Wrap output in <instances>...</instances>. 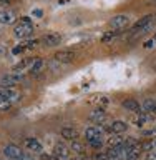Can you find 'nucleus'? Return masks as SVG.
Wrapping results in <instances>:
<instances>
[{
  "label": "nucleus",
  "instance_id": "1",
  "mask_svg": "<svg viewBox=\"0 0 156 160\" xmlns=\"http://www.w3.org/2000/svg\"><path fill=\"white\" fill-rule=\"evenodd\" d=\"M23 80V75L22 73H7V75H3L2 78H0V87L2 88H12L15 87L17 83H20Z\"/></svg>",
  "mask_w": 156,
  "mask_h": 160
},
{
  "label": "nucleus",
  "instance_id": "2",
  "mask_svg": "<svg viewBox=\"0 0 156 160\" xmlns=\"http://www.w3.org/2000/svg\"><path fill=\"white\" fill-rule=\"evenodd\" d=\"M33 33V25L32 23H17V27H13V35L20 40L28 38Z\"/></svg>",
  "mask_w": 156,
  "mask_h": 160
},
{
  "label": "nucleus",
  "instance_id": "3",
  "mask_svg": "<svg viewBox=\"0 0 156 160\" xmlns=\"http://www.w3.org/2000/svg\"><path fill=\"white\" fill-rule=\"evenodd\" d=\"M128 23H130V18L126 17V15H115V17L110 18V28H111L113 32L123 30Z\"/></svg>",
  "mask_w": 156,
  "mask_h": 160
},
{
  "label": "nucleus",
  "instance_id": "4",
  "mask_svg": "<svg viewBox=\"0 0 156 160\" xmlns=\"http://www.w3.org/2000/svg\"><path fill=\"white\" fill-rule=\"evenodd\" d=\"M40 43L43 47H57V45L62 43V35L60 33H47L40 38Z\"/></svg>",
  "mask_w": 156,
  "mask_h": 160
},
{
  "label": "nucleus",
  "instance_id": "5",
  "mask_svg": "<svg viewBox=\"0 0 156 160\" xmlns=\"http://www.w3.org/2000/svg\"><path fill=\"white\" fill-rule=\"evenodd\" d=\"M0 97L5 98V100H8L10 103H17L20 98H22V93L17 92V90H13V88H0Z\"/></svg>",
  "mask_w": 156,
  "mask_h": 160
},
{
  "label": "nucleus",
  "instance_id": "6",
  "mask_svg": "<svg viewBox=\"0 0 156 160\" xmlns=\"http://www.w3.org/2000/svg\"><path fill=\"white\" fill-rule=\"evenodd\" d=\"M106 130L111 132L113 135H123L128 130V125L123 122V120H115L111 125H106Z\"/></svg>",
  "mask_w": 156,
  "mask_h": 160
},
{
  "label": "nucleus",
  "instance_id": "7",
  "mask_svg": "<svg viewBox=\"0 0 156 160\" xmlns=\"http://www.w3.org/2000/svg\"><path fill=\"white\" fill-rule=\"evenodd\" d=\"M53 157H55V160H68V157H70L68 147H65L62 143H57L53 147Z\"/></svg>",
  "mask_w": 156,
  "mask_h": 160
},
{
  "label": "nucleus",
  "instance_id": "8",
  "mask_svg": "<svg viewBox=\"0 0 156 160\" xmlns=\"http://www.w3.org/2000/svg\"><path fill=\"white\" fill-rule=\"evenodd\" d=\"M3 155L8 158H20L23 155V152L20 147H17V145L8 143V145H5V148H3Z\"/></svg>",
  "mask_w": 156,
  "mask_h": 160
},
{
  "label": "nucleus",
  "instance_id": "9",
  "mask_svg": "<svg viewBox=\"0 0 156 160\" xmlns=\"http://www.w3.org/2000/svg\"><path fill=\"white\" fill-rule=\"evenodd\" d=\"M85 138L88 142H95V140H103V135H102V128L100 127H88L85 130Z\"/></svg>",
  "mask_w": 156,
  "mask_h": 160
},
{
  "label": "nucleus",
  "instance_id": "10",
  "mask_svg": "<svg viewBox=\"0 0 156 160\" xmlns=\"http://www.w3.org/2000/svg\"><path fill=\"white\" fill-rule=\"evenodd\" d=\"M17 22V13L13 10H0V23H5V25H10V23H15Z\"/></svg>",
  "mask_w": 156,
  "mask_h": 160
},
{
  "label": "nucleus",
  "instance_id": "11",
  "mask_svg": "<svg viewBox=\"0 0 156 160\" xmlns=\"http://www.w3.org/2000/svg\"><path fill=\"white\" fill-rule=\"evenodd\" d=\"M53 58L57 60V62H60L62 65H65V63H70V62L75 58V53H73V52H68V50H62V52H57V53H55Z\"/></svg>",
  "mask_w": 156,
  "mask_h": 160
},
{
  "label": "nucleus",
  "instance_id": "12",
  "mask_svg": "<svg viewBox=\"0 0 156 160\" xmlns=\"http://www.w3.org/2000/svg\"><path fill=\"white\" fill-rule=\"evenodd\" d=\"M90 120L92 122H95L97 125H106V113L103 112V110H100V108H97V110H93L92 112V115H90Z\"/></svg>",
  "mask_w": 156,
  "mask_h": 160
},
{
  "label": "nucleus",
  "instance_id": "13",
  "mask_svg": "<svg viewBox=\"0 0 156 160\" xmlns=\"http://www.w3.org/2000/svg\"><path fill=\"white\" fill-rule=\"evenodd\" d=\"M153 20H154V17H151V15H144V17H141L139 20H136V23H135L133 30L136 32V30H141V28H148V27H151Z\"/></svg>",
  "mask_w": 156,
  "mask_h": 160
},
{
  "label": "nucleus",
  "instance_id": "14",
  "mask_svg": "<svg viewBox=\"0 0 156 160\" xmlns=\"http://www.w3.org/2000/svg\"><path fill=\"white\" fill-rule=\"evenodd\" d=\"M121 107L130 110V112H136V113L141 112V105H139L135 98H125L123 102H121Z\"/></svg>",
  "mask_w": 156,
  "mask_h": 160
},
{
  "label": "nucleus",
  "instance_id": "15",
  "mask_svg": "<svg viewBox=\"0 0 156 160\" xmlns=\"http://www.w3.org/2000/svg\"><path fill=\"white\" fill-rule=\"evenodd\" d=\"M33 62H35V58L33 57H30V58H23L22 62H18L17 65L13 67V72L15 73H20V72H23V70H30V67L33 65Z\"/></svg>",
  "mask_w": 156,
  "mask_h": 160
},
{
  "label": "nucleus",
  "instance_id": "16",
  "mask_svg": "<svg viewBox=\"0 0 156 160\" xmlns=\"http://www.w3.org/2000/svg\"><path fill=\"white\" fill-rule=\"evenodd\" d=\"M78 135H80V133H78L73 127H63V128H62V137H63L65 140H72V142H73V140L78 138Z\"/></svg>",
  "mask_w": 156,
  "mask_h": 160
},
{
  "label": "nucleus",
  "instance_id": "17",
  "mask_svg": "<svg viewBox=\"0 0 156 160\" xmlns=\"http://www.w3.org/2000/svg\"><path fill=\"white\" fill-rule=\"evenodd\" d=\"M141 112H144V113H156V100H153V98H146L143 102V105H141Z\"/></svg>",
  "mask_w": 156,
  "mask_h": 160
},
{
  "label": "nucleus",
  "instance_id": "18",
  "mask_svg": "<svg viewBox=\"0 0 156 160\" xmlns=\"http://www.w3.org/2000/svg\"><path fill=\"white\" fill-rule=\"evenodd\" d=\"M151 120H153V115H151V113L138 112V113H136V118H135V125L141 127V125H144L146 122H151Z\"/></svg>",
  "mask_w": 156,
  "mask_h": 160
},
{
  "label": "nucleus",
  "instance_id": "19",
  "mask_svg": "<svg viewBox=\"0 0 156 160\" xmlns=\"http://www.w3.org/2000/svg\"><path fill=\"white\" fill-rule=\"evenodd\" d=\"M25 147H27L30 152H42V143H40L37 138H27L25 140Z\"/></svg>",
  "mask_w": 156,
  "mask_h": 160
},
{
  "label": "nucleus",
  "instance_id": "20",
  "mask_svg": "<svg viewBox=\"0 0 156 160\" xmlns=\"http://www.w3.org/2000/svg\"><path fill=\"white\" fill-rule=\"evenodd\" d=\"M43 67H45V60H42V58H35L33 65L30 67V73H40V72L43 70Z\"/></svg>",
  "mask_w": 156,
  "mask_h": 160
},
{
  "label": "nucleus",
  "instance_id": "21",
  "mask_svg": "<svg viewBox=\"0 0 156 160\" xmlns=\"http://www.w3.org/2000/svg\"><path fill=\"white\" fill-rule=\"evenodd\" d=\"M70 150L75 152V153H82L83 152V145L80 143V142H77V140H73V142L70 143Z\"/></svg>",
  "mask_w": 156,
  "mask_h": 160
},
{
  "label": "nucleus",
  "instance_id": "22",
  "mask_svg": "<svg viewBox=\"0 0 156 160\" xmlns=\"http://www.w3.org/2000/svg\"><path fill=\"white\" fill-rule=\"evenodd\" d=\"M116 35H118V32H113V30H111V32H106V33L102 37V42H110V40H113Z\"/></svg>",
  "mask_w": 156,
  "mask_h": 160
},
{
  "label": "nucleus",
  "instance_id": "23",
  "mask_svg": "<svg viewBox=\"0 0 156 160\" xmlns=\"http://www.w3.org/2000/svg\"><path fill=\"white\" fill-rule=\"evenodd\" d=\"M10 107H12V103H10L8 100L0 98V110H2V112H7V110H10Z\"/></svg>",
  "mask_w": 156,
  "mask_h": 160
},
{
  "label": "nucleus",
  "instance_id": "24",
  "mask_svg": "<svg viewBox=\"0 0 156 160\" xmlns=\"http://www.w3.org/2000/svg\"><path fill=\"white\" fill-rule=\"evenodd\" d=\"M139 147H141V150H144V152H151V150L154 148L151 142H144V143H139Z\"/></svg>",
  "mask_w": 156,
  "mask_h": 160
},
{
  "label": "nucleus",
  "instance_id": "25",
  "mask_svg": "<svg viewBox=\"0 0 156 160\" xmlns=\"http://www.w3.org/2000/svg\"><path fill=\"white\" fill-rule=\"evenodd\" d=\"M90 145H92L95 150H100L103 147V140H95V142H90Z\"/></svg>",
  "mask_w": 156,
  "mask_h": 160
},
{
  "label": "nucleus",
  "instance_id": "26",
  "mask_svg": "<svg viewBox=\"0 0 156 160\" xmlns=\"http://www.w3.org/2000/svg\"><path fill=\"white\" fill-rule=\"evenodd\" d=\"M22 52H25V48H23V45H22V43L17 45V47H13V50H12V53H13V55H18V53H22Z\"/></svg>",
  "mask_w": 156,
  "mask_h": 160
},
{
  "label": "nucleus",
  "instance_id": "27",
  "mask_svg": "<svg viewBox=\"0 0 156 160\" xmlns=\"http://www.w3.org/2000/svg\"><path fill=\"white\" fill-rule=\"evenodd\" d=\"M146 160H156V150H151V152H148Z\"/></svg>",
  "mask_w": 156,
  "mask_h": 160
},
{
  "label": "nucleus",
  "instance_id": "28",
  "mask_svg": "<svg viewBox=\"0 0 156 160\" xmlns=\"http://www.w3.org/2000/svg\"><path fill=\"white\" fill-rule=\"evenodd\" d=\"M18 23H32V18L30 17H22V18H18Z\"/></svg>",
  "mask_w": 156,
  "mask_h": 160
},
{
  "label": "nucleus",
  "instance_id": "29",
  "mask_svg": "<svg viewBox=\"0 0 156 160\" xmlns=\"http://www.w3.org/2000/svg\"><path fill=\"white\" fill-rule=\"evenodd\" d=\"M32 13L35 15V17H42V15H43V10H40V8H35Z\"/></svg>",
  "mask_w": 156,
  "mask_h": 160
},
{
  "label": "nucleus",
  "instance_id": "30",
  "mask_svg": "<svg viewBox=\"0 0 156 160\" xmlns=\"http://www.w3.org/2000/svg\"><path fill=\"white\" fill-rule=\"evenodd\" d=\"M144 133V137H151V135L156 133V130H146V132H143Z\"/></svg>",
  "mask_w": 156,
  "mask_h": 160
},
{
  "label": "nucleus",
  "instance_id": "31",
  "mask_svg": "<svg viewBox=\"0 0 156 160\" xmlns=\"http://www.w3.org/2000/svg\"><path fill=\"white\" fill-rule=\"evenodd\" d=\"M5 53H7V47H5V45H0V57L5 55Z\"/></svg>",
  "mask_w": 156,
  "mask_h": 160
},
{
  "label": "nucleus",
  "instance_id": "32",
  "mask_svg": "<svg viewBox=\"0 0 156 160\" xmlns=\"http://www.w3.org/2000/svg\"><path fill=\"white\" fill-rule=\"evenodd\" d=\"M153 45H154V40H149V42H144V47H146V48H151Z\"/></svg>",
  "mask_w": 156,
  "mask_h": 160
},
{
  "label": "nucleus",
  "instance_id": "33",
  "mask_svg": "<svg viewBox=\"0 0 156 160\" xmlns=\"http://www.w3.org/2000/svg\"><path fill=\"white\" fill-rule=\"evenodd\" d=\"M10 0H0V5H8Z\"/></svg>",
  "mask_w": 156,
  "mask_h": 160
},
{
  "label": "nucleus",
  "instance_id": "34",
  "mask_svg": "<svg viewBox=\"0 0 156 160\" xmlns=\"http://www.w3.org/2000/svg\"><path fill=\"white\" fill-rule=\"evenodd\" d=\"M42 160H52V157L50 155H42Z\"/></svg>",
  "mask_w": 156,
  "mask_h": 160
},
{
  "label": "nucleus",
  "instance_id": "35",
  "mask_svg": "<svg viewBox=\"0 0 156 160\" xmlns=\"http://www.w3.org/2000/svg\"><path fill=\"white\" fill-rule=\"evenodd\" d=\"M153 68H154V72H156V60L153 62Z\"/></svg>",
  "mask_w": 156,
  "mask_h": 160
},
{
  "label": "nucleus",
  "instance_id": "36",
  "mask_svg": "<svg viewBox=\"0 0 156 160\" xmlns=\"http://www.w3.org/2000/svg\"><path fill=\"white\" fill-rule=\"evenodd\" d=\"M151 143H153V147H156V138L153 140V142H151Z\"/></svg>",
  "mask_w": 156,
  "mask_h": 160
},
{
  "label": "nucleus",
  "instance_id": "37",
  "mask_svg": "<svg viewBox=\"0 0 156 160\" xmlns=\"http://www.w3.org/2000/svg\"><path fill=\"white\" fill-rule=\"evenodd\" d=\"M77 160H88V158H77Z\"/></svg>",
  "mask_w": 156,
  "mask_h": 160
},
{
  "label": "nucleus",
  "instance_id": "38",
  "mask_svg": "<svg viewBox=\"0 0 156 160\" xmlns=\"http://www.w3.org/2000/svg\"><path fill=\"white\" fill-rule=\"evenodd\" d=\"M153 40H154V42H156V33H154V38H153Z\"/></svg>",
  "mask_w": 156,
  "mask_h": 160
},
{
  "label": "nucleus",
  "instance_id": "39",
  "mask_svg": "<svg viewBox=\"0 0 156 160\" xmlns=\"http://www.w3.org/2000/svg\"><path fill=\"white\" fill-rule=\"evenodd\" d=\"M154 20H156V17H154Z\"/></svg>",
  "mask_w": 156,
  "mask_h": 160
},
{
  "label": "nucleus",
  "instance_id": "40",
  "mask_svg": "<svg viewBox=\"0 0 156 160\" xmlns=\"http://www.w3.org/2000/svg\"><path fill=\"white\" fill-rule=\"evenodd\" d=\"M0 98H2V97H0Z\"/></svg>",
  "mask_w": 156,
  "mask_h": 160
}]
</instances>
